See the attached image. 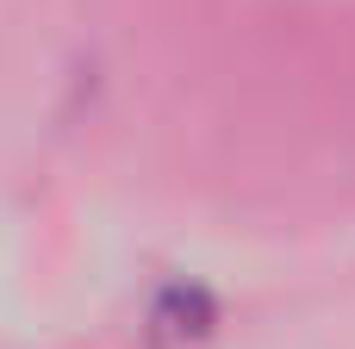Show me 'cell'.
Returning <instances> with one entry per match:
<instances>
[{
    "instance_id": "cell-1",
    "label": "cell",
    "mask_w": 355,
    "mask_h": 349,
    "mask_svg": "<svg viewBox=\"0 0 355 349\" xmlns=\"http://www.w3.org/2000/svg\"><path fill=\"white\" fill-rule=\"evenodd\" d=\"M212 318H218V306H212L206 287H168L150 312V325L168 331V337H200V331H212Z\"/></svg>"
}]
</instances>
